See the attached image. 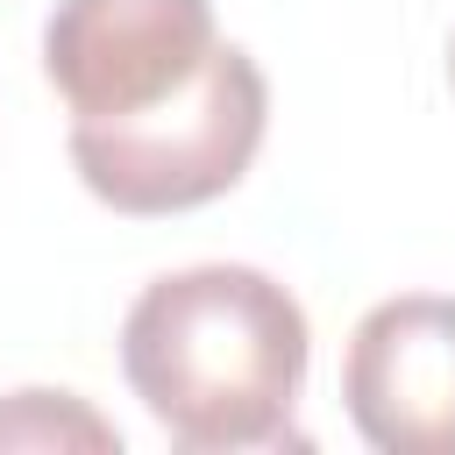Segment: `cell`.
I'll use <instances>...</instances> for the list:
<instances>
[{"label": "cell", "mask_w": 455, "mask_h": 455, "mask_svg": "<svg viewBox=\"0 0 455 455\" xmlns=\"http://www.w3.org/2000/svg\"><path fill=\"white\" fill-rule=\"evenodd\" d=\"M306 306L249 263H192L135 291L121 320V377L142 412L192 455L291 441L306 391Z\"/></svg>", "instance_id": "cell-1"}, {"label": "cell", "mask_w": 455, "mask_h": 455, "mask_svg": "<svg viewBox=\"0 0 455 455\" xmlns=\"http://www.w3.org/2000/svg\"><path fill=\"white\" fill-rule=\"evenodd\" d=\"M341 398L377 455H455V299L405 291L355 320Z\"/></svg>", "instance_id": "cell-4"}, {"label": "cell", "mask_w": 455, "mask_h": 455, "mask_svg": "<svg viewBox=\"0 0 455 455\" xmlns=\"http://www.w3.org/2000/svg\"><path fill=\"white\" fill-rule=\"evenodd\" d=\"M121 448V434L71 391H14L0 405V448Z\"/></svg>", "instance_id": "cell-5"}, {"label": "cell", "mask_w": 455, "mask_h": 455, "mask_svg": "<svg viewBox=\"0 0 455 455\" xmlns=\"http://www.w3.org/2000/svg\"><path fill=\"white\" fill-rule=\"evenodd\" d=\"M213 43V0H57L43 21V78L71 121H121L192 85Z\"/></svg>", "instance_id": "cell-3"}, {"label": "cell", "mask_w": 455, "mask_h": 455, "mask_svg": "<svg viewBox=\"0 0 455 455\" xmlns=\"http://www.w3.org/2000/svg\"><path fill=\"white\" fill-rule=\"evenodd\" d=\"M448 85H455V43H448Z\"/></svg>", "instance_id": "cell-6"}, {"label": "cell", "mask_w": 455, "mask_h": 455, "mask_svg": "<svg viewBox=\"0 0 455 455\" xmlns=\"http://www.w3.org/2000/svg\"><path fill=\"white\" fill-rule=\"evenodd\" d=\"M263 128L270 85L256 57L242 43H213L199 78L178 85L171 100L121 121H71V171L100 206L128 220L192 213L242 185V171L263 149Z\"/></svg>", "instance_id": "cell-2"}]
</instances>
